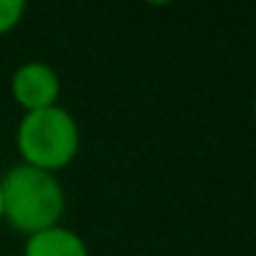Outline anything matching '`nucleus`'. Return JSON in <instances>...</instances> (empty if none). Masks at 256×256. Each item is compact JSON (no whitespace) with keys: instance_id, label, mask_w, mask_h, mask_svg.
<instances>
[{"instance_id":"nucleus-1","label":"nucleus","mask_w":256,"mask_h":256,"mask_svg":"<svg viewBox=\"0 0 256 256\" xmlns=\"http://www.w3.org/2000/svg\"><path fill=\"white\" fill-rule=\"evenodd\" d=\"M3 190V220H8L25 237L58 226L66 210V193L56 174L30 168L25 162L8 168L0 176Z\"/></svg>"},{"instance_id":"nucleus-2","label":"nucleus","mask_w":256,"mask_h":256,"mask_svg":"<svg viewBox=\"0 0 256 256\" xmlns=\"http://www.w3.org/2000/svg\"><path fill=\"white\" fill-rule=\"evenodd\" d=\"M80 127L61 105L30 110L17 124V152L25 166L39 171H61L78 157Z\"/></svg>"},{"instance_id":"nucleus-3","label":"nucleus","mask_w":256,"mask_h":256,"mask_svg":"<svg viewBox=\"0 0 256 256\" xmlns=\"http://www.w3.org/2000/svg\"><path fill=\"white\" fill-rule=\"evenodd\" d=\"M12 96L20 108H25V113L58 105V96H61L58 72L44 61L20 64L12 74Z\"/></svg>"},{"instance_id":"nucleus-4","label":"nucleus","mask_w":256,"mask_h":256,"mask_svg":"<svg viewBox=\"0 0 256 256\" xmlns=\"http://www.w3.org/2000/svg\"><path fill=\"white\" fill-rule=\"evenodd\" d=\"M22 256H88V245L78 232L66 226H50L25 240Z\"/></svg>"},{"instance_id":"nucleus-5","label":"nucleus","mask_w":256,"mask_h":256,"mask_svg":"<svg viewBox=\"0 0 256 256\" xmlns=\"http://www.w3.org/2000/svg\"><path fill=\"white\" fill-rule=\"evenodd\" d=\"M22 17H25V3L22 0H0V34L14 30Z\"/></svg>"},{"instance_id":"nucleus-6","label":"nucleus","mask_w":256,"mask_h":256,"mask_svg":"<svg viewBox=\"0 0 256 256\" xmlns=\"http://www.w3.org/2000/svg\"><path fill=\"white\" fill-rule=\"evenodd\" d=\"M0 220H3V190H0Z\"/></svg>"},{"instance_id":"nucleus-7","label":"nucleus","mask_w":256,"mask_h":256,"mask_svg":"<svg viewBox=\"0 0 256 256\" xmlns=\"http://www.w3.org/2000/svg\"><path fill=\"white\" fill-rule=\"evenodd\" d=\"M254 116H256V94H254Z\"/></svg>"}]
</instances>
